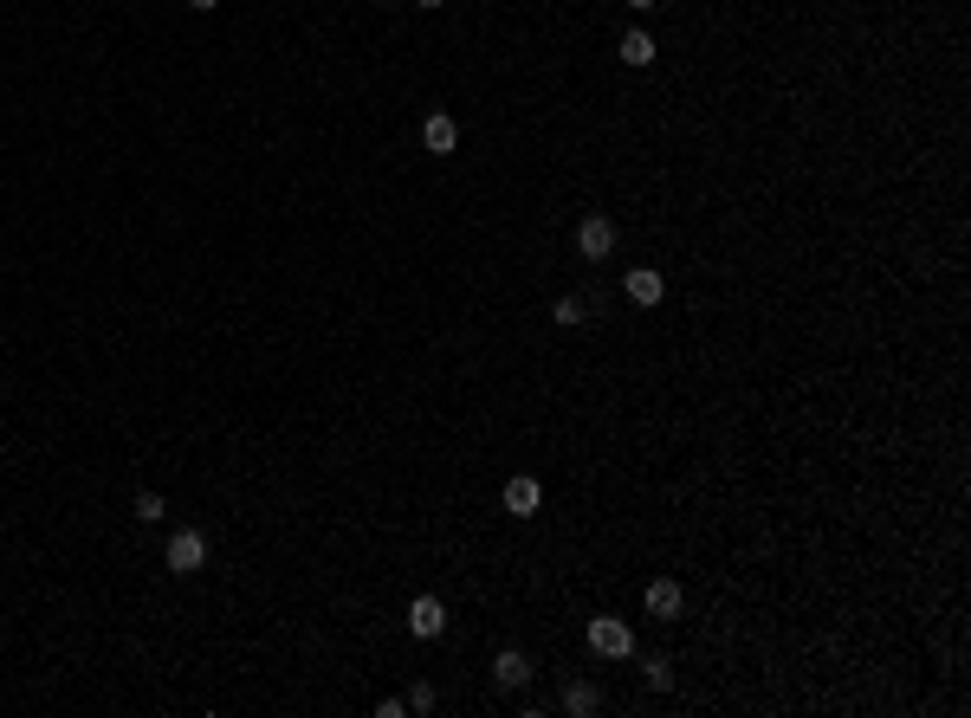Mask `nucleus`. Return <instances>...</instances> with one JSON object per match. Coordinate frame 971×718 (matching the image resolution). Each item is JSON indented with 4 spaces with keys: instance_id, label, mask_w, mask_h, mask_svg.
Returning a JSON list of instances; mask_svg holds the SVG:
<instances>
[{
    "instance_id": "nucleus-1",
    "label": "nucleus",
    "mask_w": 971,
    "mask_h": 718,
    "mask_svg": "<svg viewBox=\"0 0 971 718\" xmlns=\"http://www.w3.org/2000/svg\"><path fill=\"white\" fill-rule=\"evenodd\" d=\"M590 647L603 660H628V654H635V634H628L622 615H590Z\"/></svg>"
},
{
    "instance_id": "nucleus-2",
    "label": "nucleus",
    "mask_w": 971,
    "mask_h": 718,
    "mask_svg": "<svg viewBox=\"0 0 971 718\" xmlns=\"http://www.w3.org/2000/svg\"><path fill=\"white\" fill-rule=\"evenodd\" d=\"M577 253L590 259V266L615 259V220H609V214H583V220H577Z\"/></svg>"
},
{
    "instance_id": "nucleus-3",
    "label": "nucleus",
    "mask_w": 971,
    "mask_h": 718,
    "mask_svg": "<svg viewBox=\"0 0 971 718\" xmlns=\"http://www.w3.org/2000/svg\"><path fill=\"white\" fill-rule=\"evenodd\" d=\"M162 563H169V576H195V570H208V537H201V531H175V537H169V550H162Z\"/></svg>"
},
{
    "instance_id": "nucleus-4",
    "label": "nucleus",
    "mask_w": 971,
    "mask_h": 718,
    "mask_svg": "<svg viewBox=\"0 0 971 718\" xmlns=\"http://www.w3.org/2000/svg\"><path fill=\"white\" fill-rule=\"evenodd\" d=\"M408 634H415V641H441L447 634V602L441 596H415L408 602Z\"/></svg>"
},
{
    "instance_id": "nucleus-5",
    "label": "nucleus",
    "mask_w": 971,
    "mask_h": 718,
    "mask_svg": "<svg viewBox=\"0 0 971 718\" xmlns=\"http://www.w3.org/2000/svg\"><path fill=\"white\" fill-rule=\"evenodd\" d=\"M492 686H499V693L531 686V654L525 647H499V654H492Z\"/></svg>"
},
{
    "instance_id": "nucleus-6",
    "label": "nucleus",
    "mask_w": 971,
    "mask_h": 718,
    "mask_svg": "<svg viewBox=\"0 0 971 718\" xmlns=\"http://www.w3.org/2000/svg\"><path fill=\"white\" fill-rule=\"evenodd\" d=\"M421 149H428V156H454V149H460V123L447 117V110H428V117H421Z\"/></svg>"
},
{
    "instance_id": "nucleus-7",
    "label": "nucleus",
    "mask_w": 971,
    "mask_h": 718,
    "mask_svg": "<svg viewBox=\"0 0 971 718\" xmlns=\"http://www.w3.org/2000/svg\"><path fill=\"white\" fill-rule=\"evenodd\" d=\"M648 615L654 621H680V615H687V589H680L674 576H654V583H648Z\"/></svg>"
},
{
    "instance_id": "nucleus-8",
    "label": "nucleus",
    "mask_w": 971,
    "mask_h": 718,
    "mask_svg": "<svg viewBox=\"0 0 971 718\" xmlns=\"http://www.w3.org/2000/svg\"><path fill=\"white\" fill-rule=\"evenodd\" d=\"M557 706H564L570 718H596V712H603V686H596V680H564Z\"/></svg>"
},
{
    "instance_id": "nucleus-9",
    "label": "nucleus",
    "mask_w": 971,
    "mask_h": 718,
    "mask_svg": "<svg viewBox=\"0 0 971 718\" xmlns=\"http://www.w3.org/2000/svg\"><path fill=\"white\" fill-rule=\"evenodd\" d=\"M622 292H628V305H641V311H648V305H661L667 279H661V272H654V266H635V272H628V279H622Z\"/></svg>"
},
{
    "instance_id": "nucleus-10",
    "label": "nucleus",
    "mask_w": 971,
    "mask_h": 718,
    "mask_svg": "<svg viewBox=\"0 0 971 718\" xmlns=\"http://www.w3.org/2000/svg\"><path fill=\"white\" fill-rule=\"evenodd\" d=\"M538 505H544V486H538V479H531V473L505 479V512H512V518H531V512H538Z\"/></svg>"
},
{
    "instance_id": "nucleus-11",
    "label": "nucleus",
    "mask_w": 971,
    "mask_h": 718,
    "mask_svg": "<svg viewBox=\"0 0 971 718\" xmlns=\"http://www.w3.org/2000/svg\"><path fill=\"white\" fill-rule=\"evenodd\" d=\"M622 65H628V72H648V65H654V39L648 33H622Z\"/></svg>"
},
{
    "instance_id": "nucleus-12",
    "label": "nucleus",
    "mask_w": 971,
    "mask_h": 718,
    "mask_svg": "<svg viewBox=\"0 0 971 718\" xmlns=\"http://www.w3.org/2000/svg\"><path fill=\"white\" fill-rule=\"evenodd\" d=\"M551 317H557V324H583V317H590V305L570 292V298H557V305H551Z\"/></svg>"
},
{
    "instance_id": "nucleus-13",
    "label": "nucleus",
    "mask_w": 971,
    "mask_h": 718,
    "mask_svg": "<svg viewBox=\"0 0 971 718\" xmlns=\"http://www.w3.org/2000/svg\"><path fill=\"white\" fill-rule=\"evenodd\" d=\"M641 673H648V686H654V693H667V686H674V667H667L661 654H648V667H641Z\"/></svg>"
},
{
    "instance_id": "nucleus-14",
    "label": "nucleus",
    "mask_w": 971,
    "mask_h": 718,
    "mask_svg": "<svg viewBox=\"0 0 971 718\" xmlns=\"http://www.w3.org/2000/svg\"><path fill=\"white\" fill-rule=\"evenodd\" d=\"M402 706H408V712H434V686H428V680H415V686L402 693Z\"/></svg>"
},
{
    "instance_id": "nucleus-15",
    "label": "nucleus",
    "mask_w": 971,
    "mask_h": 718,
    "mask_svg": "<svg viewBox=\"0 0 971 718\" xmlns=\"http://www.w3.org/2000/svg\"><path fill=\"white\" fill-rule=\"evenodd\" d=\"M162 518V499L156 492H143V499H136V524H156Z\"/></svg>"
},
{
    "instance_id": "nucleus-16",
    "label": "nucleus",
    "mask_w": 971,
    "mask_h": 718,
    "mask_svg": "<svg viewBox=\"0 0 971 718\" xmlns=\"http://www.w3.org/2000/svg\"><path fill=\"white\" fill-rule=\"evenodd\" d=\"M622 7H635V13H654V7H661V0H622Z\"/></svg>"
},
{
    "instance_id": "nucleus-17",
    "label": "nucleus",
    "mask_w": 971,
    "mask_h": 718,
    "mask_svg": "<svg viewBox=\"0 0 971 718\" xmlns=\"http://www.w3.org/2000/svg\"><path fill=\"white\" fill-rule=\"evenodd\" d=\"M188 7H195V13H214V7H221V0H188Z\"/></svg>"
},
{
    "instance_id": "nucleus-18",
    "label": "nucleus",
    "mask_w": 971,
    "mask_h": 718,
    "mask_svg": "<svg viewBox=\"0 0 971 718\" xmlns=\"http://www.w3.org/2000/svg\"><path fill=\"white\" fill-rule=\"evenodd\" d=\"M415 7H428V13H434V7H447V0H415Z\"/></svg>"
}]
</instances>
